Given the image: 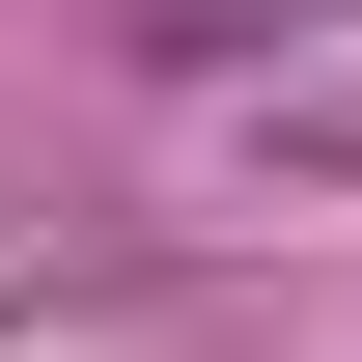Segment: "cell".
<instances>
[{"instance_id": "1", "label": "cell", "mask_w": 362, "mask_h": 362, "mask_svg": "<svg viewBox=\"0 0 362 362\" xmlns=\"http://www.w3.org/2000/svg\"><path fill=\"white\" fill-rule=\"evenodd\" d=\"M251 168H362V28H334V56H279V84H251Z\"/></svg>"}]
</instances>
